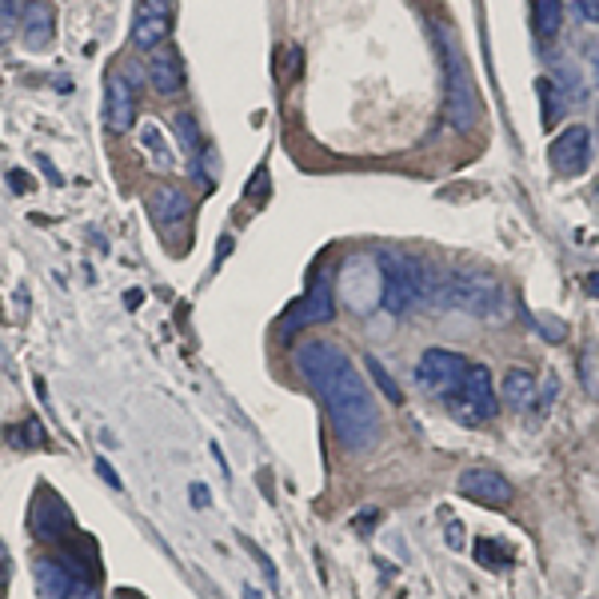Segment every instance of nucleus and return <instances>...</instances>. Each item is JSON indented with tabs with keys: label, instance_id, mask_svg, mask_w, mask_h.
Wrapping results in <instances>:
<instances>
[{
	"label": "nucleus",
	"instance_id": "1",
	"mask_svg": "<svg viewBox=\"0 0 599 599\" xmlns=\"http://www.w3.org/2000/svg\"><path fill=\"white\" fill-rule=\"evenodd\" d=\"M292 364L312 384V392L320 396L336 439L348 451H368L380 439V415H376L372 388L340 348L328 340H304L292 352Z\"/></svg>",
	"mask_w": 599,
	"mask_h": 599
},
{
	"label": "nucleus",
	"instance_id": "2",
	"mask_svg": "<svg viewBox=\"0 0 599 599\" xmlns=\"http://www.w3.org/2000/svg\"><path fill=\"white\" fill-rule=\"evenodd\" d=\"M424 300L436 308H456L468 316H500L507 312V292L484 268H424Z\"/></svg>",
	"mask_w": 599,
	"mask_h": 599
},
{
	"label": "nucleus",
	"instance_id": "3",
	"mask_svg": "<svg viewBox=\"0 0 599 599\" xmlns=\"http://www.w3.org/2000/svg\"><path fill=\"white\" fill-rule=\"evenodd\" d=\"M436 36H439V57H444V113H448V125L456 132H475L484 101H480V89H475L472 64H468V57L456 45V36L444 24H436Z\"/></svg>",
	"mask_w": 599,
	"mask_h": 599
},
{
	"label": "nucleus",
	"instance_id": "4",
	"mask_svg": "<svg viewBox=\"0 0 599 599\" xmlns=\"http://www.w3.org/2000/svg\"><path fill=\"white\" fill-rule=\"evenodd\" d=\"M448 412L456 415L463 427H480L488 424V420H496L500 396L496 388H492V372H488L484 364H468L460 388L448 396Z\"/></svg>",
	"mask_w": 599,
	"mask_h": 599
},
{
	"label": "nucleus",
	"instance_id": "5",
	"mask_svg": "<svg viewBox=\"0 0 599 599\" xmlns=\"http://www.w3.org/2000/svg\"><path fill=\"white\" fill-rule=\"evenodd\" d=\"M376 277H380V304L392 316H403L420 300V292H424V268L403 252H380Z\"/></svg>",
	"mask_w": 599,
	"mask_h": 599
},
{
	"label": "nucleus",
	"instance_id": "6",
	"mask_svg": "<svg viewBox=\"0 0 599 599\" xmlns=\"http://www.w3.org/2000/svg\"><path fill=\"white\" fill-rule=\"evenodd\" d=\"M40 599H101L93 572L77 560H36L33 564Z\"/></svg>",
	"mask_w": 599,
	"mask_h": 599
},
{
	"label": "nucleus",
	"instance_id": "7",
	"mask_svg": "<svg viewBox=\"0 0 599 599\" xmlns=\"http://www.w3.org/2000/svg\"><path fill=\"white\" fill-rule=\"evenodd\" d=\"M104 125L108 132L125 137L137 125V69L132 64H113L104 77Z\"/></svg>",
	"mask_w": 599,
	"mask_h": 599
},
{
	"label": "nucleus",
	"instance_id": "8",
	"mask_svg": "<svg viewBox=\"0 0 599 599\" xmlns=\"http://www.w3.org/2000/svg\"><path fill=\"white\" fill-rule=\"evenodd\" d=\"M336 316V296H332V280L316 277L308 284V292L292 304L284 316H280V332H300V328H316V324H328Z\"/></svg>",
	"mask_w": 599,
	"mask_h": 599
},
{
	"label": "nucleus",
	"instance_id": "9",
	"mask_svg": "<svg viewBox=\"0 0 599 599\" xmlns=\"http://www.w3.org/2000/svg\"><path fill=\"white\" fill-rule=\"evenodd\" d=\"M468 364H472V360H463L460 352H448V348H427L424 356H420V364H415V376H420V384H424L427 392H436V396L448 400V396L460 388Z\"/></svg>",
	"mask_w": 599,
	"mask_h": 599
},
{
	"label": "nucleus",
	"instance_id": "10",
	"mask_svg": "<svg viewBox=\"0 0 599 599\" xmlns=\"http://www.w3.org/2000/svg\"><path fill=\"white\" fill-rule=\"evenodd\" d=\"M173 33V0H137V16H132V45L140 52L168 45Z\"/></svg>",
	"mask_w": 599,
	"mask_h": 599
},
{
	"label": "nucleus",
	"instance_id": "11",
	"mask_svg": "<svg viewBox=\"0 0 599 599\" xmlns=\"http://www.w3.org/2000/svg\"><path fill=\"white\" fill-rule=\"evenodd\" d=\"M552 168L560 176H584L591 168V156H596V149H591V132L584 125H567L560 137L552 140Z\"/></svg>",
	"mask_w": 599,
	"mask_h": 599
},
{
	"label": "nucleus",
	"instance_id": "12",
	"mask_svg": "<svg viewBox=\"0 0 599 599\" xmlns=\"http://www.w3.org/2000/svg\"><path fill=\"white\" fill-rule=\"evenodd\" d=\"M28 531H33L40 543H60L64 536H72V516H69V507L60 504L52 492H40L36 496V504L28 507Z\"/></svg>",
	"mask_w": 599,
	"mask_h": 599
},
{
	"label": "nucleus",
	"instance_id": "13",
	"mask_svg": "<svg viewBox=\"0 0 599 599\" xmlns=\"http://www.w3.org/2000/svg\"><path fill=\"white\" fill-rule=\"evenodd\" d=\"M460 492L488 507L512 504V484H507V475H500L496 468H468V472H460Z\"/></svg>",
	"mask_w": 599,
	"mask_h": 599
},
{
	"label": "nucleus",
	"instance_id": "14",
	"mask_svg": "<svg viewBox=\"0 0 599 599\" xmlns=\"http://www.w3.org/2000/svg\"><path fill=\"white\" fill-rule=\"evenodd\" d=\"M149 84L156 96H180L185 93V64L173 45H161L149 52Z\"/></svg>",
	"mask_w": 599,
	"mask_h": 599
},
{
	"label": "nucleus",
	"instance_id": "15",
	"mask_svg": "<svg viewBox=\"0 0 599 599\" xmlns=\"http://www.w3.org/2000/svg\"><path fill=\"white\" fill-rule=\"evenodd\" d=\"M149 204H152V220L156 224H180V220L192 212V200H188V192H180V188H173V185H161L156 192L149 197Z\"/></svg>",
	"mask_w": 599,
	"mask_h": 599
},
{
	"label": "nucleus",
	"instance_id": "16",
	"mask_svg": "<svg viewBox=\"0 0 599 599\" xmlns=\"http://www.w3.org/2000/svg\"><path fill=\"white\" fill-rule=\"evenodd\" d=\"M57 33V16L48 4H28L24 9V45L28 48H48Z\"/></svg>",
	"mask_w": 599,
	"mask_h": 599
},
{
	"label": "nucleus",
	"instance_id": "17",
	"mask_svg": "<svg viewBox=\"0 0 599 599\" xmlns=\"http://www.w3.org/2000/svg\"><path fill=\"white\" fill-rule=\"evenodd\" d=\"M504 403L512 408V412H524V408H531V400H536V376H531L528 368H512L504 376Z\"/></svg>",
	"mask_w": 599,
	"mask_h": 599
},
{
	"label": "nucleus",
	"instance_id": "18",
	"mask_svg": "<svg viewBox=\"0 0 599 599\" xmlns=\"http://www.w3.org/2000/svg\"><path fill=\"white\" fill-rule=\"evenodd\" d=\"M173 128H176V137H180V149H185V156H188V161H197L200 152H204V140H200L197 116H192V113H176L173 116Z\"/></svg>",
	"mask_w": 599,
	"mask_h": 599
},
{
	"label": "nucleus",
	"instance_id": "19",
	"mask_svg": "<svg viewBox=\"0 0 599 599\" xmlns=\"http://www.w3.org/2000/svg\"><path fill=\"white\" fill-rule=\"evenodd\" d=\"M560 24H564V4L560 0H536V33L543 40H552L560 33Z\"/></svg>",
	"mask_w": 599,
	"mask_h": 599
},
{
	"label": "nucleus",
	"instance_id": "20",
	"mask_svg": "<svg viewBox=\"0 0 599 599\" xmlns=\"http://www.w3.org/2000/svg\"><path fill=\"white\" fill-rule=\"evenodd\" d=\"M475 564L492 567V572H507L512 567V555L500 540H475Z\"/></svg>",
	"mask_w": 599,
	"mask_h": 599
},
{
	"label": "nucleus",
	"instance_id": "21",
	"mask_svg": "<svg viewBox=\"0 0 599 599\" xmlns=\"http://www.w3.org/2000/svg\"><path fill=\"white\" fill-rule=\"evenodd\" d=\"M364 364H368V372H372V380H376V388H384V396H388V400H392V403H400V400H403L400 384H396L392 376H388V368H384L380 360H376V356H368V360H364Z\"/></svg>",
	"mask_w": 599,
	"mask_h": 599
},
{
	"label": "nucleus",
	"instance_id": "22",
	"mask_svg": "<svg viewBox=\"0 0 599 599\" xmlns=\"http://www.w3.org/2000/svg\"><path fill=\"white\" fill-rule=\"evenodd\" d=\"M161 132H156V128H144V149L152 152V156H156V164H161V168H173V152L164 149L161 144Z\"/></svg>",
	"mask_w": 599,
	"mask_h": 599
},
{
	"label": "nucleus",
	"instance_id": "23",
	"mask_svg": "<svg viewBox=\"0 0 599 599\" xmlns=\"http://www.w3.org/2000/svg\"><path fill=\"white\" fill-rule=\"evenodd\" d=\"M572 12H576L584 24H596L599 21V0H576V4H572Z\"/></svg>",
	"mask_w": 599,
	"mask_h": 599
},
{
	"label": "nucleus",
	"instance_id": "24",
	"mask_svg": "<svg viewBox=\"0 0 599 599\" xmlns=\"http://www.w3.org/2000/svg\"><path fill=\"white\" fill-rule=\"evenodd\" d=\"M24 9H28V0H0V21H16L24 16Z\"/></svg>",
	"mask_w": 599,
	"mask_h": 599
},
{
	"label": "nucleus",
	"instance_id": "25",
	"mask_svg": "<svg viewBox=\"0 0 599 599\" xmlns=\"http://www.w3.org/2000/svg\"><path fill=\"white\" fill-rule=\"evenodd\" d=\"M584 384H588V392L599 396V384H596V352L588 348V356H584Z\"/></svg>",
	"mask_w": 599,
	"mask_h": 599
},
{
	"label": "nucleus",
	"instance_id": "26",
	"mask_svg": "<svg viewBox=\"0 0 599 599\" xmlns=\"http://www.w3.org/2000/svg\"><path fill=\"white\" fill-rule=\"evenodd\" d=\"M21 427H24V432L16 436V444H45V432H40V424H36V420H33V424H21Z\"/></svg>",
	"mask_w": 599,
	"mask_h": 599
},
{
	"label": "nucleus",
	"instance_id": "27",
	"mask_svg": "<svg viewBox=\"0 0 599 599\" xmlns=\"http://www.w3.org/2000/svg\"><path fill=\"white\" fill-rule=\"evenodd\" d=\"M9 591V552H4V543H0V599Z\"/></svg>",
	"mask_w": 599,
	"mask_h": 599
},
{
	"label": "nucleus",
	"instance_id": "28",
	"mask_svg": "<svg viewBox=\"0 0 599 599\" xmlns=\"http://www.w3.org/2000/svg\"><path fill=\"white\" fill-rule=\"evenodd\" d=\"M96 472H101L104 480H108V484H113V488H120V480H116V472H113V468H108V463H104V460H96Z\"/></svg>",
	"mask_w": 599,
	"mask_h": 599
},
{
	"label": "nucleus",
	"instance_id": "29",
	"mask_svg": "<svg viewBox=\"0 0 599 599\" xmlns=\"http://www.w3.org/2000/svg\"><path fill=\"white\" fill-rule=\"evenodd\" d=\"M584 289H588V296L599 300V272H588V277H584Z\"/></svg>",
	"mask_w": 599,
	"mask_h": 599
},
{
	"label": "nucleus",
	"instance_id": "30",
	"mask_svg": "<svg viewBox=\"0 0 599 599\" xmlns=\"http://www.w3.org/2000/svg\"><path fill=\"white\" fill-rule=\"evenodd\" d=\"M192 492H197V504L204 507V504H208V488H204V484H197V488H192Z\"/></svg>",
	"mask_w": 599,
	"mask_h": 599
},
{
	"label": "nucleus",
	"instance_id": "31",
	"mask_svg": "<svg viewBox=\"0 0 599 599\" xmlns=\"http://www.w3.org/2000/svg\"><path fill=\"white\" fill-rule=\"evenodd\" d=\"M244 599H260V596H256V588H244Z\"/></svg>",
	"mask_w": 599,
	"mask_h": 599
},
{
	"label": "nucleus",
	"instance_id": "32",
	"mask_svg": "<svg viewBox=\"0 0 599 599\" xmlns=\"http://www.w3.org/2000/svg\"><path fill=\"white\" fill-rule=\"evenodd\" d=\"M591 57H596V69H599V48H596V52H591Z\"/></svg>",
	"mask_w": 599,
	"mask_h": 599
}]
</instances>
